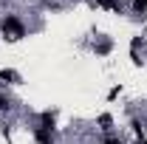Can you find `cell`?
<instances>
[{
    "instance_id": "9",
    "label": "cell",
    "mask_w": 147,
    "mask_h": 144,
    "mask_svg": "<svg viewBox=\"0 0 147 144\" xmlns=\"http://www.w3.org/2000/svg\"><path fill=\"white\" fill-rule=\"evenodd\" d=\"M110 48H113V42H110V40H102V42L96 45V54L105 57V54H110Z\"/></svg>"
},
{
    "instance_id": "13",
    "label": "cell",
    "mask_w": 147,
    "mask_h": 144,
    "mask_svg": "<svg viewBox=\"0 0 147 144\" xmlns=\"http://www.w3.org/2000/svg\"><path fill=\"white\" fill-rule=\"evenodd\" d=\"M42 6L51 9V11H59V3H57V0H42Z\"/></svg>"
},
{
    "instance_id": "2",
    "label": "cell",
    "mask_w": 147,
    "mask_h": 144,
    "mask_svg": "<svg viewBox=\"0 0 147 144\" xmlns=\"http://www.w3.org/2000/svg\"><path fill=\"white\" fill-rule=\"evenodd\" d=\"M31 136L37 144H54V133L51 130H42V127H31Z\"/></svg>"
},
{
    "instance_id": "4",
    "label": "cell",
    "mask_w": 147,
    "mask_h": 144,
    "mask_svg": "<svg viewBox=\"0 0 147 144\" xmlns=\"http://www.w3.org/2000/svg\"><path fill=\"white\" fill-rule=\"evenodd\" d=\"M142 42H144V37H133V40H130V59H133L136 65L142 62V57H139V48H142Z\"/></svg>"
},
{
    "instance_id": "6",
    "label": "cell",
    "mask_w": 147,
    "mask_h": 144,
    "mask_svg": "<svg viewBox=\"0 0 147 144\" xmlns=\"http://www.w3.org/2000/svg\"><path fill=\"white\" fill-rule=\"evenodd\" d=\"M96 124L102 127V130H105V133H110V124H113V116H110V113H102V116H99V119H96Z\"/></svg>"
},
{
    "instance_id": "8",
    "label": "cell",
    "mask_w": 147,
    "mask_h": 144,
    "mask_svg": "<svg viewBox=\"0 0 147 144\" xmlns=\"http://www.w3.org/2000/svg\"><path fill=\"white\" fill-rule=\"evenodd\" d=\"M133 14H147V0H130Z\"/></svg>"
},
{
    "instance_id": "7",
    "label": "cell",
    "mask_w": 147,
    "mask_h": 144,
    "mask_svg": "<svg viewBox=\"0 0 147 144\" xmlns=\"http://www.w3.org/2000/svg\"><path fill=\"white\" fill-rule=\"evenodd\" d=\"M96 6L110 9V11H119V9H122V0H96Z\"/></svg>"
},
{
    "instance_id": "10",
    "label": "cell",
    "mask_w": 147,
    "mask_h": 144,
    "mask_svg": "<svg viewBox=\"0 0 147 144\" xmlns=\"http://www.w3.org/2000/svg\"><path fill=\"white\" fill-rule=\"evenodd\" d=\"M130 127H133V133H136L139 139H144V124H142L139 119H130Z\"/></svg>"
},
{
    "instance_id": "11",
    "label": "cell",
    "mask_w": 147,
    "mask_h": 144,
    "mask_svg": "<svg viewBox=\"0 0 147 144\" xmlns=\"http://www.w3.org/2000/svg\"><path fill=\"white\" fill-rule=\"evenodd\" d=\"M11 110V102H9V96H3V90H0V113H9Z\"/></svg>"
},
{
    "instance_id": "5",
    "label": "cell",
    "mask_w": 147,
    "mask_h": 144,
    "mask_svg": "<svg viewBox=\"0 0 147 144\" xmlns=\"http://www.w3.org/2000/svg\"><path fill=\"white\" fill-rule=\"evenodd\" d=\"M0 82H6V85H14V82H20V73L11 71V68H3L0 71Z\"/></svg>"
},
{
    "instance_id": "3",
    "label": "cell",
    "mask_w": 147,
    "mask_h": 144,
    "mask_svg": "<svg viewBox=\"0 0 147 144\" xmlns=\"http://www.w3.org/2000/svg\"><path fill=\"white\" fill-rule=\"evenodd\" d=\"M54 122H57V113H54V110H42V113H40V124H37V127L54 133Z\"/></svg>"
},
{
    "instance_id": "12",
    "label": "cell",
    "mask_w": 147,
    "mask_h": 144,
    "mask_svg": "<svg viewBox=\"0 0 147 144\" xmlns=\"http://www.w3.org/2000/svg\"><path fill=\"white\" fill-rule=\"evenodd\" d=\"M119 93H122V85H113V88L108 90V99H110V102H113V99H116Z\"/></svg>"
},
{
    "instance_id": "1",
    "label": "cell",
    "mask_w": 147,
    "mask_h": 144,
    "mask_svg": "<svg viewBox=\"0 0 147 144\" xmlns=\"http://www.w3.org/2000/svg\"><path fill=\"white\" fill-rule=\"evenodd\" d=\"M0 31H3V37L6 40H20V37H26V23L17 17V14H6V17L0 20Z\"/></svg>"
},
{
    "instance_id": "14",
    "label": "cell",
    "mask_w": 147,
    "mask_h": 144,
    "mask_svg": "<svg viewBox=\"0 0 147 144\" xmlns=\"http://www.w3.org/2000/svg\"><path fill=\"white\" fill-rule=\"evenodd\" d=\"M102 144H122V141H119L116 136H108V139H105V141H102Z\"/></svg>"
}]
</instances>
